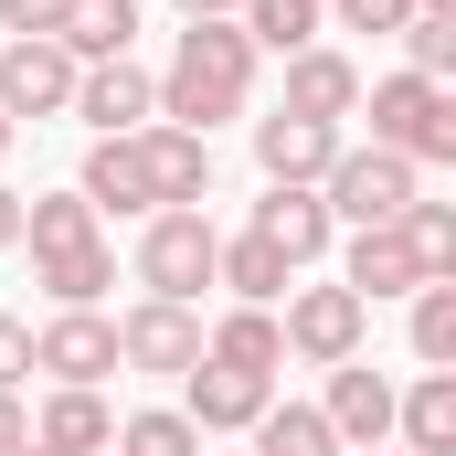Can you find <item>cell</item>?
Returning a JSON list of instances; mask_svg holds the SVG:
<instances>
[{
  "label": "cell",
  "instance_id": "6",
  "mask_svg": "<svg viewBox=\"0 0 456 456\" xmlns=\"http://www.w3.org/2000/svg\"><path fill=\"white\" fill-rule=\"evenodd\" d=\"M32 371H43L53 393H107V371H117V319H107V308H53V319L32 330Z\"/></svg>",
  "mask_w": 456,
  "mask_h": 456
},
{
  "label": "cell",
  "instance_id": "16",
  "mask_svg": "<svg viewBox=\"0 0 456 456\" xmlns=\"http://www.w3.org/2000/svg\"><path fill=\"white\" fill-rule=\"evenodd\" d=\"M75 191H86V202H96V224H149V213H159V202H149V170H138V138H96V149H86V170H75Z\"/></svg>",
  "mask_w": 456,
  "mask_h": 456
},
{
  "label": "cell",
  "instance_id": "25",
  "mask_svg": "<svg viewBox=\"0 0 456 456\" xmlns=\"http://www.w3.org/2000/svg\"><path fill=\"white\" fill-rule=\"evenodd\" d=\"M75 64H107V53H127L138 43V0H64V32H53Z\"/></svg>",
  "mask_w": 456,
  "mask_h": 456
},
{
  "label": "cell",
  "instance_id": "2",
  "mask_svg": "<svg viewBox=\"0 0 456 456\" xmlns=\"http://www.w3.org/2000/svg\"><path fill=\"white\" fill-rule=\"evenodd\" d=\"M350 117H371V149H393V159H414V170H456V96L446 86L382 75V86H361Z\"/></svg>",
  "mask_w": 456,
  "mask_h": 456
},
{
  "label": "cell",
  "instance_id": "10",
  "mask_svg": "<svg viewBox=\"0 0 456 456\" xmlns=\"http://www.w3.org/2000/svg\"><path fill=\"white\" fill-rule=\"evenodd\" d=\"M393 371H371V361H340L330 371V393H319V414H330V436H340V456H371L393 446Z\"/></svg>",
  "mask_w": 456,
  "mask_h": 456
},
{
  "label": "cell",
  "instance_id": "32",
  "mask_svg": "<svg viewBox=\"0 0 456 456\" xmlns=\"http://www.w3.org/2000/svg\"><path fill=\"white\" fill-rule=\"evenodd\" d=\"M32 32H64V0H0V43H32Z\"/></svg>",
  "mask_w": 456,
  "mask_h": 456
},
{
  "label": "cell",
  "instance_id": "8",
  "mask_svg": "<svg viewBox=\"0 0 456 456\" xmlns=\"http://www.w3.org/2000/svg\"><path fill=\"white\" fill-rule=\"evenodd\" d=\"M64 117H86L96 138H138L149 117H159V75L138 64V53H107V64H75V107Z\"/></svg>",
  "mask_w": 456,
  "mask_h": 456
},
{
  "label": "cell",
  "instance_id": "24",
  "mask_svg": "<svg viewBox=\"0 0 456 456\" xmlns=\"http://www.w3.org/2000/svg\"><path fill=\"white\" fill-rule=\"evenodd\" d=\"M21 244L32 255H75V244H107V224H96L86 191H32L21 202Z\"/></svg>",
  "mask_w": 456,
  "mask_h": 456
},
{
  "label": "cell",
  "instance_id": "5",
  "mask_svg": "<svg viewBox=\"0 0 456 456\" xmlns=\"http://www.w3.org/2000/svg\"><path fill=\"white\" fill-rule=\"evenodd\" d=\"M425 191V170L414 159H393V149H350L340 138V159L319 170V202H330V224H350V233H371V224H403V202Z\"/></svg>",
  "mask_w": 456,
  "mask_h": 456
},
{
  "label": "cell",
  "instance_id": "31",
  "mask_svg": "<svg viewBox=\"0 0 456 456\" xmlns=\"http://www.w3.org/2000/svg\"><path fill=\"white\" fill-rule=\"evenodd\" d=\"M414 0H330V32H403Z\"/></svg>",
  "mask_w": 456,
  "mask_h": 456
},
{
  "label": "cell",
  "instance_id": "39",
  "mask_svg": "<svg viewBox=\"0 0 456 456\" xmlns=\"http://www.w3.org/2000/svg\"><path fill=\"white\" fill-rule=\"evenodd\" d=\"M21 456H43V446H21Z\"/></svg>",
  "mask_w": 456,
  "mask_h": 456
},
{
  "label": "cell",
  "instance_id": "23",
  "mask_svg": "<svg viewBox=\"0 0 456 456\" xmlns=\"http://www.w3.org/2000/svg\"><path fill=\"white\" fill-rule=\"evenodd\" d=\"M32 287L53 308H107L117 287V244H75V255H32Z\"/></svg>",
  "mask_w": 456,
  "mask_h": 456
},
{
  "label": "cell",
  "instance_id": "28",
  "mask_svg": "<svg viewBox=\"0 0 456 456\" xmlns=\"http://www.w3.org/2000/svg\"><path fill=\"white\" fill-rule=\"evenodd\" d=\"M107 456H202V436H191L181 403H149V414H117V446Z\"/></svg>",
  "mask_w": 456,
  "mask_h": 456
},
{
  "label": "cell",
  "instance_id": "27",
  "mask_svg": "<svg viewBox=\"0 0 456 456\" xmlns=\"http://www.w3.org/2000/svg\"><path fill=\"white\" fill-rule=\"evenodd\" d=\"M393 233H403V255H414V276H456V202H425V191H414Z\"/></svg>",
  "mask_w": 456,
  "mask_h": 456
},
{
  "label": "cell",
  "instance_id": "29",
  "mask_svg": "<svg viewBox=\"0 0 456 456\" xmlns=\"http://www.w3.org/2000/svg\"><path fill=\"white\" fill-rule=\"evenodd\" d=\"M414 361L425 371H456V276H425L414 287Z\"/></svg>",
  "mask_w": 456,
  "mask_h": 456
},
{
  "label": "cell",
  "instance_id": "12",
  "mask_svg": "<svg viewBox=\"0 0 456 456\" xmlns=\"http://www.w3.org/2000/svg\"><path fill=\"white\" fill-rule=\"evenodd\" d=\"M265 403H276L265 371H224V361H191V371H181V414H191V436H255Z\"/></svg>",
  "mask_w": 456,
  "mask_h": 456
},
{
  "label": "cell",
  "instance_id": "20",
  "mask_svg": "<svg viewBox=\"0 0 456 456\" xmlns=\"http://www.w3.org/2000/svg\"><path fill=\"white\" fill-rule=\"evenodd\" d=\"M213 287H224L233 308H276V297L297 287V265H287L276 244H255V233H224V255H213Z\"/></svg>",
  "mask_w": 456,
  "mask_h": 456
},
{
  "label": "cell",
  "instance_id": "4",
  "mask_svg": "<svg viewBox=\"0 0 456 456\" xmlns=\"http://www.w3.org/2000/svg\"><path fill=\"white\" fill-rule=\"evenodd\" d=\"M276 340H287V361H308V371H340V361H361V340H371V308L350 297L340 276H297V287L276 297Z\"/></svg>",
  "mask_w": 456,
  "mask_h": 456
},
{
  "label": "cell",
  "instance_id": "18",
  "mask_svg": "<svg viewBox=\"0 0 456 456\" xmlns=\"http://www.w3.org/2000/svg\"><path fill=\"white\" fill-rule=\"evenodd\" d=\"M340 287L361 297V308H382V297H414L425 276H414L403 233H393V224H371V233H350V244H340Z\"/></svg>",
  "mask_w": 456,
  "mask_h": 456
},
{
  "label": "cell",
  "instance_id": "15",
  "mask_svg": "<svg viewBox=\"0 0 456 456\" xmlns=\"http://www.w3.org/2000/svg\"><path fill=\"white\" fill-rule=\"evenodd\" d=\"M287 117H319V127H340L350 107H361V64H350L340 43H308V53H287V96H276Z\"/></svg>",
  "mask_w": 456,
  "mask_h": 456
},
{
  "label": "cell",
  "instance_id": "35",
  "mask_svg": "<svg viewBox=\"0 0 456 456\" xmlns=\"http://www.w3.org/2000/svg\"><path fill=\"white\" fill-rule=\"evenodd\" d=\"M170 11H181V21H233L244 0H170Z\"/></svg>",
  "mask_w": 456,
  "mask_h": 456
},
{
  "label": "cell",
  "instance_id": "38",
  "mask_svg": "<svg viewBox=\"0 0 456 456\" xmlns=\"http://www.w3.org/2000/svg\"><path fill=\"white\" fill-rule=\"evenodd\" d=\"M371 456H403V446H371Z\"/></svg>",
  "mask_w": 456,
  "mask_h": 456
},
{
  "label": "cell",
  "instance_id": "19",
  "mask_svg": "<svg viewBox=\"0 0 456 456\" xmlns=\"http://www.w3.org/2000/svg\"><path fill=\"white\" fill-rule=\"evenodd\" d=\"M32 446H43V456H107L117 446V403H107V393H43Z\"/></svg>",
  "mask_w": 456,
  "mask_h": 456
},
{
  "label": "cell",
  "instance_id": "37",
  "mask_svg": "<svg viewBox=\"0 0 456 456\" xmlns=\"http://www.w3.org/2000/svg\"><path fill=\"white\" fill-rule=\"evenodd\" d=\"M11 138H21V127H11V117H0V159H11Z\"/></svg>",
  "mask_w": 456,
  "mask_h": 456
},
{
  "label": "cell",
  "instance_id": "13",
  "mask_svg": "<svg viewBox=\"0 0 456 456\" xmlns=\"http://www.w3.org/2000/svg\"><path fill=\"white\" fill-rule=\"evenodd\" d=\"M244 233H255V244H276V255H287L297 276H308V265H319V255L340 244V224H330V202H319V191H287V181H265V202L244 213Z\"/></svg>",
  "mask_w": 456,
  "mask_h": 456
},
{
  "label": "cell",
  "instance_id": "22",
  "mask_svg": "<svg viewBox=\"0 0 456 456\" xmlns=\"http://www.w3.org/2000/svg\"><path fill=\"white\" fill-rule=\"evenodd\" d=\"M233 32L255 53H308V43H330V0H244Z\"/></svg>",
  "mask_w": 456,
  "mask_h": 456
},
{
  "label": "cell",
  "instance_id": "36",
  "mask_svg": "<svg viewBox=\"0 0 456 456\" xmlns=\"http://www.w3.org/2000/svg\"><path fill=\"white\" fill-rule=\"evenodd\" d=\"M11 244H21V191L0 181V255H11Z\"/></svg>",
  "mask_w": 456,
  "mask_h": 456
},
{
  "label": "cell",
  "instance_id": "3",
  "mask_svg": "<svg viewBox=\"0 0 456 456\" xmlns=\"http://www.w3.org/2000/svg\"><path fill=\"white\" fill-rule=\"evenodd\" d=\"M213 255H224V224H213V213H149V224H138V255H127V276H138V297L202 308Z\"/></svg>",
  "mask_w": 456,
  "mask_h": 456
},
{
  "label": "cell",
  "instance_id": "1",
  "mask_svg": "<svg viewBox=\"0 0 456 456\" xmlns=\"http://www.w3.org/2000/svg\"><path fill=\"white\" fill-rule=\"evenodd\" d=\"M255 107V43L233 32V21H181V43H170V64H159V127H191V138H213L224 117Z\"/></svg>",
  "mask_w": 456,
  "mask_h": 456
},
{
  "label": "cell",
  "instance_id": "14",
  "mask_svg": "<svg viewBox=\"0 0 456 456\" xmlns=\"http://www.w3.org/2000/svg\"><path fill=\"white\" fill-rule=\"evenodd\" d=\"M340 159V127H319V117H255V170L265 181H287V191H319V170Z\"/></svg>",
  "mask_w": 456,
  "mask_h": 456
},
{
  "label": "cell",
  "instance_id": "17",
  "mask_svg": "<svg viewBox=\"0 0 456 456\" xmlns=\"http://www.w3.org/2000/svg\"><path fill=\"white\" fill-rule=\"evenodd\" d=\"M393 446L403 456H456V371H414L393 393Z\"/></svg>",
  "mask_w": 456,
  "mask_h": 456
},
{
  "label": "cell",
  "instance_id": "26",
  "mask_svg": "<svg viewBox=\"0 0 456 456\" xmlns=\"http://www.w3.org/2000/svg\"><path fill=\"white\" fill-rule=\"evenodd\" d=\"M255 456H340V436H330L319 403H265L255 414Z\"/></svg>",
  "mask_w": 456,
  "mask_h": 456
},
{
  "label": "cell",
  "instance_id": "7",
  "mask_svg": "<svg viewBox=\"0 0 456 456\" xmlns=\"http://www.w3.org/2000/svg\"><path fill=\"white\" fill-rule=\"evenodd\" d=\"M191 361H202V308H170V297H138V308H117V371L181 382Z\"/></svg>",
  "mask_w": 456,
  "mask_h": 456
},
{
  "label": "cell",
  "instance_id": "21",
  "mask_svg": "<svg viewBox=\"0 0 456 456\" xmlns=\"http://www.w3.org/2000/svg\"><path fill=\"white\" fill-rule=\"evenodd\" d=\"M202 361H224V371H287V340H276V308H224L213 330H202Z\"/></svg>",
  "mask_w": 456,
  "mask_h": 456
},
{
  "label": "cell",
  "instance_id": "30",
  "mask_svg": "<svg viewBox=\"0 0 456 456\" xmlns=\"http://www.w3.org/2000/svg\"><path fill=\"white\" fill-rule=\"evenodd\" d=\"M393 43H403V75H425V86H446V75H456V11H414Z\"/></svg>",
  "mask_w": 456,
  "mask_h": 456
},
{
  "label": "cell",
  "instance_id": "34",
  "mask_svg": "<svg viewBox=\"0 0 456 456\" xmlns=\"http://www.w3.org/2000/svg\"><path fill=\"white\" fill-rule=\"evenodd\" d=\"M32 446V414H21V393H0V456H21Z\"/></svg>",
  "mask_w": 456,
  "mask_h": 456
},
{
  "label": "cell",
  "instance_id": "11",
  "mask_svg": "<svg viewBox=\"0 0 456 456\" xmlns=\"http://www.w3.org/2000/svg\"><path fill=\"white\" fill-rule=\"evenodd\" d=\"M138 170H149V202L159 213H202L213 202V138H191V127H138Z\"/></svg>",
  "mask_w": 456,
  "mask_h": 456
},
{
  "label": "cell",
  "instance_id": "9",
  "mask_svg": "<svg viewBox=\"0 0 456 456\" xmlns=\"http://www.w3.org/2000/svg\"><path fill=\"white\" fill-rule=\"evenodd\" d=\"M75 107V53L53 43V32H32V43H0V117L11 127H43V117Z\"/></svg>",
  "mask_w": 456,
  "mask_h": 456
},
{
  "label": "cell",
  "instance_id": "33",
  "mask_svg": "<svg viewBox=\"0 0 456 456\" xmlns=\"http://www.w3.org/2000/svg\"><path fill=\"white\" fill-rule=\"evenodd\" d=\"M21 382H32V319L0 308V393H21Z\"/></svg>",
  "mask_w": 456,
  "mask_h": 456
}]
</instances>
